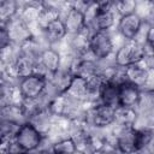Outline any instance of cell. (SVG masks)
Instances as JSON below:
<instances>
[{"mask_svg": "<svg viewBox=\"0 0 154 154\" xmlns=\"http://www.w3.org/2000/svg\"><path fill=\"white\" fill-rule=\"evenodd\" d=\"M144 19L138 13L122 16L118 19L117 30L124 40H135L143 25Z\"/></svg>", "mask_w": 154, "mask_h": 154, "instance_id": "cell-8", "label": "cell"}, {"mask_svg": "<svg viewBox=\"0 0 154 154\" xmlns=\"http://www.w3.org/2000/svg\"><path fill=\"white\" fill-rule=\"evenodd\" d=\"M61 18L64 20L67 36H73L83 31V29L87 25V17L85 13L77 8L76 6L70 5L61 12Z\"/></svg>", "mask_w": 154, "mask_h": 154, "instance_id": "cell-6", "label": "cell"}, {"mask_svg": "<svg viewBox=\"0 0 154 154\" xmlns=\"http://www.w3.org/2000/svg\"><path fill=\"white\" fill-rule=\"evenodd\" d=\"M17 85L23 99H38L45 95L48 85V79L34 73L19 79Z\"/></svg>", "mask_w": 154, "mask_h": 154, "instance_id": "cell-5", "label": "cell"}, {"mask_svg": "<svg viewBox=\"0 0 154 154\" xmlns=\"http://www.w3.org/2000/svg\"><path fill=\"white\" fill-rule=\"evenodd\" d=\"M20 125H22V124L17 123V122L1 119V125H0L1 146H0V149H1L2 152H5L7 143L14 140L16 134H17V131H18V129H19Z\"/></svg>", "mask_w": 154, "mask_h": 154, "instance_id": "cell-17", "label": "cell"}, {"mask_svg": "<svg viewBox=\"0 0 154 154\" xmlns=\"http://www.w3.org/2000/svg\"><path fill=\"white\" fill-rule=\"evenodd\" d=\"M119 84L117 82H103L100 94V102L118 107L119 106Z\"/></svg>", "mask_w": 154, "mask_h": 154, "instance_id": "cell-15", "label": "cell"}, {"mask_svg": "<svg viewBox=\"0 0 154 154\" xmlns=\"http://www.w3.org/2000/svg\"><path fill=\"white\" fill-rule=\"evenodd\" d=\"M144 59L143 45L138 43L136 40H124V42L117 48L113 63L119 67H126L132 64L140 63Z\"/></svg>", "mask_w": 154, "mask_h": 154, "instance_id": "cell-1", "label": "cell"}, {"mask_svg": "<svg viewBox=\"0 0 154 154\" xmlns=\"http://www.w3.org/2000/svg\"><path fill=\"white\" fill-rule=\"evenodd\" d=\"M141 99V88L124 81L119 84V106L136 108Z\"/></svg>", "mask_w": 154, "mask_h": 154, "instance_id": "cell-10", "label": "cell"}, {"mask_svg": "<svg viewBox=\"0 0 154 154\" xmlns=\"http://www.w3.org/2000/svg\"><path fill=\"white\" fill-rule=\"evenodd\" d=\"M137 120H138V112H137L136 108L124 107V106L116 107V122H114V125L123 126V128L136 126Z\"/></svg>", "mask_w": 154, "mask_h": 154, "instance_id": "cell-13", "label": "cell"}, {"mask_svg": "<svg viewBox=\"0 0 154 154\" xmlns=\"http://www.w3.org/2000/svg\"><path fill=\"white\" fill-rule=\"evenodd\" d=\"M146 42L154 47V24H149V28H148V31H147Z\"/></svg>", "mask_w": 154, "mask_h": 154, "instance_id": "cell-24", "label": "cell"}, {"mask_svg": "<svg viewBox=\"0 0 154 154\" xmlns=\"http://www.w3.org/2000/svg\"><path fill=\"white\" fill-rule=\"evenodd\" d=\"M70 1H72V2H73V0H70Z\"/></svg>", "mask_w": 154, "mask_h": 154, "instance_id": "cell-26", "label": "cell"}, {"mask_svg": "<svg viewBox=\"0 0 154 154\" xmlns=\"http://www.w3.org/2000/svg\"><path fill=\"white\" fill-rule=\"evenodd\" d=\"M45 137L46 136L40 130H37L29 120H26L19 126L14 141L23 148L25 153H28L37 150L42 146Z\"/></svg>", "mask_w": 154, "mask_h": 154, "instance_id": "cell-4", "label": "cell"}, {"mask_svg": "<svg viewBox=\"0 0 154 154\" xmlns=\"http://www.w3.org/2000/svg\"><path fill=\"white\" fill-rule=\"evenodd\" d=\"M38 2H40V5L42 7L58 10V11H60V13L66 7H69L70 5H72V1H70V0H40Z\"/></svg>", "mask_w": 154, "mask_h": 154, "instance_id": "cell-22", "label": "cell"}, {"mask_svg": "<svg viewBox=\"0 0 154 154\" xmlns=\"http://www.w3.org/2000/svg\"><path fill=\"white\" fill-rule=\"evenodd\" d=\"M95 1L96 0H73V6L82 10L83 12H87L95 5Z\"/></svg>", "mask_w": 154, "mask_h": 154, "instance_id": "cell-23", "label": "cell"}, {"mask_svg": "<svg viewBox=\"0 0 154 154\" xmlns=\"http://www.w3.org/2000/svg\"><path fill=\"white\" fill-rule=\"evenodd\" d=\"M60 17H61L60 11L53 10V8L42 7V8H41V12H40V16H38V20H37L36 28H37L40 31H42L48 24H51L52 22H54L55 19H58V18H60Z\"/></svg>", "mask_w": 154, "mask_h": 154, "instance_id": "cell-20", "label": "cell"}, {"mask_svg": "<svg viewBox=\"0 0 154 154\" xmlns=\"http://www.w3.org/2000/svg\"><path fill=\"white\" fill-rule=\"evenodd\" d=\"M1 25L6 26L11 43H13L16 46H22L23 43H25L26 41L31 40L35 36V34L31 30V26H29L25 22H23L19 18V16L14 17L8 23L1 24Z\"/></svg>", "mask_w": 154, "mask_h": 154, "instance_id": "cell-7", "label": "cell"}, {"mask_svg": "<svg viewBox=\"0 0 154 154\" xmlns=\"http://www.w3.org/2000/svg\"><path fill=\"white\" fill-rule=\"evenodd\" d=\"M85 120L95 129L103 130L116 122V107L105 105L102 102L91 103V107L85 111Z\"/></svg>", "mask_w": 154, "mask_h": 154, "instance_id": "cell-2", "label": "cell"}, {"mask_svg": "<svg viewBox=\"0 0 154 154\" xmlns=\"http://www.w3.org/2000/svg\"><path fill=\"white\" fill-rule=\"evenodd\" d=\"M138 7V0H116L114 11L119 17L136 13Z\"/></svg>", "mask_w": 154, "mask_h": 154, "instance_id": "cell-21", "label": "cell"}, {"mask_svg": "<svg viewBox=\"0 0 154 154\" xmlns=\"http://www.w3.org/2000/svg\"><path fill=\"white\" fill-rule=\"evenodd\" d=\"M150 72H152V69L147 65L144 59L140 63H136V64L124 67L125 79L128 82L137 85L141 89H143L147 85V83L150 78Z\"/></svg>", "mask_w": 154, "mask_h": 154, "instance_id": "cell-9", "label": "cell"}, {"mask_svg": "<svg viewBox=\"0 0 154 154\" xmlns=\"http://www.w3.org/2000/svg\"><path fill=\"white\" fill-rule=\"evenodd\" d=\"M18 0H0V20L1 24L8 23L11 19L18 16L19 10Z\"/></svg>", "mask_w": 154, "mask_h": 154, "instance_id": "cell-18", "label": "cell"}, {"mask_svg": "<svg viewBox=\"0 0 154 154\" xmlns=\"http://www.w3.org/2000/svg\"><path fill=\"white\" fill-rule=\"evenodd\" d=\"M89 53L99 61L108 59L114 53V41L109 31L95 30L88 43Z\"/></svg>", "mask_w": 154, "mask_h": 154, "instance_id": "cell-3", "label": "cell"}, {"mask_svg": "<svg viewBox=\"0 0 154 154\" xmlns=\"http://www.w3.org/2000/svg\"><path fill=\"white\" fill-rule=\"evenodd\" d=\"M144 1H147V2L150 4V5H154V0H144Z\"/></svg>", "mask_w": 154, "mask_h": 154, "instance_id": "cell-25", "label": "cell"}, {"mask_svg": "<svg viewBox=\"0 0 154 154\" xmlns=\"http://www.w3.org/2000/svg\"><path fill=\"white\" fill-rule=\"evenodd\" d=\"M65 94L73 100L87 102V78L75 75Z\"/></svg>", "mask_w": 154, "mask_h": 154, "instance_id": "cell-14", "label": "cell"}, {"mask_svg": "<svg viewBox=\"0 0 154 154\" xmlns=\"http://www.w3.org/2000/svg\"><path fill=\"white\" fill-rule=\"evenodd\" d=\"M41 34L43 35L45 40L49 45H53V43H57V42H60L61 40H64L67 36V31H66L63 18L60 17V18L55 19L54 22H52L51 24H48L41 31Z\"/></svg>", "mask_w": 154, "mask_h": 154, "instance_id": "cell-11", "label": "cell"}, {"mask_svg": "<svg viewBox=\"0 0 154 154\" xmlns=\"http://www.w3.org/2000/svg\"><path fill=\"white\" fill-rule=\"evenodd\" d=\"M41 8H42V6L40 5V2L32 1V2L23 5L20 7V10H19L18 16L29 26H32V25L36 26L37 25V20H38V16H40V12H41Z\"/></svg>", "mask_w": 154, "mask_h": 154, "instance_id": "cell-16", "label": "cell"}, {"mask_svg": "<svg viewBox=\"0 0 154 154\" xmlns=\"http://www.w3.org/2000/svg\"><path fill=\"white\" fill-rule=\"evenodd\" d=\"M51 152L57 153V154H71L78 152L77 144L75 140L69 136V137H63L51 144Z\"/></svg>", "mask_w": 154, "mask_h": 154, "instance_id": "cell-19", "label": "cell"}, {"mask_svg": "<svg viewBox=\"0 0 154 154\" xmlns=\"http://www.w3.org/2000/svg\"><path fill=\"white\" fill-rule=\"evenodd\" d=\"M38 61L46 67V70L53 76L60 67H61V54L58 49L49 47H46L40 55Z\"/></svg>", "mask_w": 154, "mask_h": 154, "instance_id": "cell-12", "label": "cell"}]
</instances>
